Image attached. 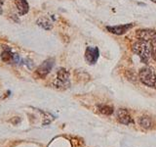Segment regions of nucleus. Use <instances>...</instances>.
<instances>
[{
  "label": "nucleus",
  "mask_w": 156,
  "mask_h": 147,
  "mask_svg": "<svg viewBox=\"0 0 156 147\" xmlns=\"http://www.w3.org/2000/svg\"><path fill=\"white\" fill-rule=\"evenodd\" d=\"M132 50L140 58V60L144 63L146 64L148 62L151 56V48L148 45V42L138 40L132 45Z\"/></svg>",
  "instance_id": "nucleus-1"
},
{
  "label": "nucleus",
  "mask_w": 156,
  "mask_h": 147,
  "mask_svg": "<svg viewBox=\"0 0 156 147\" xmlns=\"http://www.w3.org/2000/svg\"><path fill=\"white\" fill-rule=\"evenodd\" d=\"M140 81L144 83V85L156 88V74L152 68L144 67L140 71L139 74Z\"/></svg>",
  "instance_id": "nucleus-2"
},
{
  "label": "nucleus",
  "mask_w": 156,
  "mask_h": 147,
  "mask_svg": "<svg viewBox=\"0 0 156 147\" xmlns=\"http://www.w3.org/2000/svg\"><path fill=\"white\" fill-rule=\"evenodd\" d=\"M54 86L58 89H66L70 86V81H69V73L66 69L61 68L58 71L57 77L54 81Z\"/></svg>",
  "instance_id": "nucleus-3"
},
{
  "label": "nucleus",
  "mask_w": 156,
  "mask_h": 147,
  "mask_svg": "<svg viewBox=\"0 0 156 147\" xmlns=\"http://www.w3.org/2000/svg\"><path fill=\"white\" fill-rule=\"evenodd\" d=\"M54 63H55V60L53 58H49L47 60H45L37 68L35 76L38 78H45L48 76V74L51 72L52 68L54 67Z\"/></svg>",
  "instance_id": "nucleus-4"
},
{
  "label": "nucleus",
  "mask_w": 156,
  "mask_h": 147,
  "mask_svg": "<svg viewBox=\"0 0 156 147\" xmlns=\"http://www.w3.org/2000/svg\"><path fill=\"white\" fill-rule=\"evenodd\" d=\"M100 56V51L98 47H87L85 51V60L89 65H94L97 63Z\"/></svg>",
  "instance_id": "nucleus-5"
},
{
  "label": "nucleus",
  "mask_w": 156,
  "mask_h": 147,
  "mask_svg": "<svg viewBox=\"0 0 156 147\" xmlns=\"http://www.w3.org/2000/svg\"><path fill=\"white\" fill-rule=\"evenodd\" d=\"M156 36V32L154 29H139L136 32V37L138 40L149 42Z\"/></svg>",
  "instance_id": "nucleus-6"
},
{
  "label": "nucleus",
  "mask_w": 156,
  "mask_h": 147,
  "mask_svg": "<svg viewBox=\"0 0 156 147\" xmlns=\"http://www.w3.org/2000/svg\"><path fill=\"white\" fill-rule=\"evenodd\" d=\"M135 27V24H119V26H112V27H106V29L109 32L116 34V36H122V34L129 32L131 28Z\"/></svg>",
  "instance_id": "nucleus-7"
},
{
  "label": "nucleus",
  "mask_w": 156,
  "mask_h": 147,
  "mask_svg": "<svg viewBox=\"0 0 156 147\" xmlns=\"http://www.w3.org/2000/svg\"><path fill=\"white\" fill-rule=\"evenodd\" d=\"M117 119L121 123V124L129 126V125H134L135 122L133 120V118L131 117L129 114V112L125 109H119L117 112Z\"/></svg>",
  "instance_id": "nucleus-8"
},
{
  "label": "nucleus",
  "mask_w": 156,
  "mask_h": 147,
  "mask_svg": "<svg viewBox=\"0 0 156 147\" xmlns=\"http://www.w3.org/2000/svg\"><path fill=\"white\" fill-rule=\"evenodd\" d=\"M15 4H16L17 10L21 16H23L28 12L29 6L27 0H15Z\"/></svg>",
  "instance_id": "nucleus-9"
},
{
  "label": "nucleus",
  "mask_w": 156,
  "mask_h": 147,
  "mask_svg": "<svg viewBox=\"0 0 156 147\" xmlns=\"http://www.w3.org/2000/svg\"><path fill=\"white\" fill-rule=\"evenodd\" d=\"M36 24H38L39 27H41L42 28L46 29V31H50V29H52V28H53V24H52V22H51L48 18H46V17H41V18H39V19L37 20Z\"/></svg>",
  "instance_id": "nucleus-10"
},
{
  "label": "nucleus",
  "mask_w": 156,
  "mask_h": 147,
  "mask_svg": "<svg viewBox=\"0 0 156 147\" xmlns=\"http://www.w3.org/2000/svg\"><path fill=\"white\" fill-rule=\"evenodd\" d=\"M14 57L15 54L10 49H6L1 53V60L5 63H14Z\"/></svg>",
  "instance_id": "nucleus-11"
},
{
  "label": "nucleus",
  "mask_w": 156,
  "mask_h": 147,
  "mask_svg": "<svg viewBox=\"0 0 156 147\" xmlns=\"http://www.w3.org/2000/svg\"><path fill=\"white\" fill-rule=\"evenodd\" d=\"M139 124L141 127H144V129H150L151 126H152V121L149 117H146V116H144V117H140L139 119Z\"/></svg>",
  "instance_id": "nucleus-12"
},
{
  "label": "nucleus",
  "mask_w": 156,
  "mask_h": 147,
  "mask_svg": "<svg viewBox=\"0 0 156 147\" xmlns=\"http://www.w3.org/2000/svg\"><path fill=\"white\" fill-rule=\"evenodd\" d=\"M98 109H99L100 113L106 116H109L113 113V107L109 105H99L98 106Z\"/></svg>",
  "instance_id": "nucleus-13"
},
{
  "label": "nucleus",
  "mask_w": 156,
  "mask_h": 147,
  "mask_svg": "<svg viewBox=\"0 0 156 147\" xmlns=\"http://www.w3.org/2000/svg\"><path fill=\"white\" fill-rule=\"evenodd\" d=\"M150 48H151V57L153 60L156 61V36L150 41Z\"/></svg>",
  "instance_id": "nucleus-14"
},
{
  "label": "nucleus",
  "mask_w": 156,
  "mask_h": 147,
  "mask_svg": "<svg viewBox=\"0 0 156 147\" xmlns=\"http://www.w3.org/2000/svg\"><path fill=\"white\" fill-rule=\"evenodd\" d=\"M2 13V1H0V14Z\"/></svg>",
  "instance_id": "nucleus-15"
},
{
  "label": "nucleus",
  "mask_w": 156,
  "mask_h": 147,
  "mask_svg": "<svg viewBox=\"0 0 156 147\" xmlns=\"http://www.w3.org/2000/svg\"><path fill=\"white\" fill-rule=\"evenodd\" d=\"M152 2H154V3H156V0H151Z\"/></svg>",
  "instance_id": "nucleus-16"
}]
</instances>
